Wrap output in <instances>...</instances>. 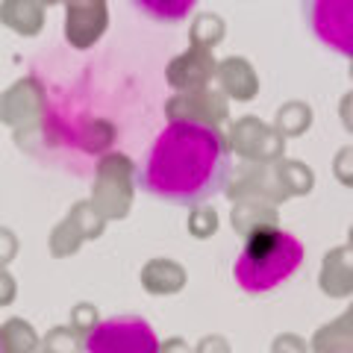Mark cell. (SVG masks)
<instances>
[{"label":"cell","instance_id":"obj_18","mask_svg":"<svg viewBox=\"0 0 353 353\" xmlns=\"http://www.w3.org/2000/svg\"><path fill=\"white\" fill-rule=\"evenodd\" d=\"M80 347L83 345L77 341V336L65 327H57L48 339H44V353H80Z\"/></svg>","mask_w":353,"mask_h":353},{"label":"cell","instance_id":"obj_26","mask_svg":"<svg viewBox=\"0 0 353 353\" xmlns=\"http://www.w3.org/2000/svg\"><path fill=\"white\" fill-rule=\"evenodd\" d=\"M341 324H345V327L350 330V333H353V306H347V309H345V315H341Z\"/></svg>","mask_w":353,"mask_h":353},{"label":"cell","instance_id":"obj_21","mask_svg":"<svg viewBox=\"0 0 353 353\" xmlns=\"http://www.w3.org/2000/svg\"><path fill=\"white\" fill-rule=\"evenodd\" d=\"M74 327L83 330V333L88 336L97 327V309H92V306H77L74 309Z\"/></svg>","mask_w":353,"mask_h":353},{"label":"cell","instance_id":"obj_15","mask_svg":"<svg viewBox=\"0 0 353 353\" xmlns=\"http://www.w3.org/2000/svg\"><path fill=\"white\" fill-rule=\"evenodd\" d=\"M312 124V109L306 103H285L277 112V132L280 136H301Z\"/></svg>","mask_w":353,"mask_h":353},{"label":"cell","instance_id":"obj_5","mask_svg":"<svg viewBox=\"0 0 353 353\" xmlns=\"http://www.w3.org/2000/svg\"><path fill=\"white\" fill-rule=\"evenodd\" d=\"M233 145L248 159L274 162L283 153V136L274 132L271 127H265L256 118H241L233 127Z\"/></svg>","mask_w":353,"mask_h":353},{"label":"cell","instance_id":"obj_19","mask_svg":"<svg viewBox=\"0 0 353 353\" xmlns=\"http://www.w3.org/2000/svg\"><path fill=\"white\" fill-rule=\"evenodd\" d=\"M215 227H218V215H215V209H209V206H197L194 212H192L189 230H192V233H194L197 239L212 236V233H215Z\"/></svg>","mask_w":353,"mask_h":353},{"label":"cell","instance_id":"obj_27","mask_svg":"<svg viewBox=\"0 0 353 353\" xmlns=\"http://www.w3.org/2000/svg\"><path fill=\"white\" fill-rule=\"evenodd\" d=\"M347 239H350V248H353V227H350V233H347Z\"/></svg>","mask_w":353,"mask_h":353},{"label":"cell","instance_id":"obj_12","mask_svg":"<svg viewBox=\"0 0 353 353\" xmlns=\"http://www.w3.org/2000/svg\"><path fill=\"white\" fill-rule=\"evenodd\" d=\"M274 224H277V212L259 201H241L233 209V227L239 233H245V239L259 233V230H271Z\"/></svg>","mask_w":353,"mask_h":353},{"label":"cell","instance_id":"obj_23","mask_svg":"<svg viewBox=\"0 0 353 353\" xmlns=\"http://www.w3.org/2000/svg\"><path fill=\"white\" fill-rule=\"evenodd\" d=\"M197 353H230V347L221 336H206L201 345H197Z\"/></svg>","mask_w":353,"mask_h":353},{"label":"cell","instance_id":"obj_14","mask_svg":"<svg viewBox=\"0 0 353 353\" xmlns=\"http://www.w3.org/2000/svg\"><path fill=\"white\" fill-rule=\"evenodd\" d=\"M274 174H277L285 197H289V194H306L309 189H312V183H315L312 171H309L303 162H280Z\"/></svg>","mask_w":353,"mask_h":353},{"label":"cell","instance_id":"obj_16","mask_svg":"<svg viewBox=\"0 0 353 353\" xmlns=\"http://www.w3.org/2000/svg\"><path fill=\"white\" fill-rule=\"evenodd\" d=\"M0 347H3V353H32L36 350V333L24 321H12L3 330Z\"/></svg>","mask_w":353,"mask_h":353},{"label":"cell","instance_id":"obj_13","mask_svg":"<svg viewBox=\"0 0 353 353\" xmlns=\"http://www.w3.org/2000/svg\"><path fill=\"white\" fill-rule=\"evenodd\" d=\"M312 350L315 353H350L353 350V333L339 318V321L318 330L315 339H312Z\"/></svg>","mask_w":353,"mask_h":353},{"label":"cell","instance_id":"obj_17","mask_svg":"<svg viewBox=\"0 0 353 353\" xmlns=\"http://www.w3.org/2000/svg\"><path fill=\"white\" fill-rule=\"evenodd\" d=\"M192 36H194V48H212V44L221 41V36H224V24H221V18L215 15H201L194 21V30H192Z\"/></svg>","mask_w":353,"mask_h":353},{"label":"cell","instance_id":"obj_11","mask_svg":"<svg viewBox=\"0 0 353 353\" xmlns=\"http://www.w3.org/2000/svg\"><path fill=\"white\" fill-rule=\"evenodd\" d=\"M141 283H145V289L150 294H174L183 289L185 274L180 265L171 259H153L145 265V271H141Z\"/></svg>","mask_w":353,"mask_h":353},{"label":"cell","instance_id":"obj_22","mask_svg":"<svg viewBox=\"0 0 353 353\" xmlns=\"http://www.w3.org/2000/svg\"><path fill=\"white\" fill-rule=\"evenodd\" d=\"M274 353H306V341L297 336H280L274 341Z\"/></svg>","mask_w":353,"mask_h":353},{"label":"cell","instance_id":"obj_1","mask_svg":"<svg viewBox=\"0 0 353 353\" xmlns=\"http://www.w3.org/2000/svg\"><path fill=\"white\" fill-rule=\"evenodd\" d=\"M227 174L230 145L215 127L171 121L150 145L136 183L159 201L197 206L224 189Z\"/></svg>","mask_w":353,"mask_h":353},{"label":"cell","instance_id":"obj_3","mask_svg":"<svg viewBox=\"0 0 353 353\" xmlns=\"http://www.w3.org/2000/svg\"><path fill=\"white\" fill-rule=\"evenodd\" d=\"M85 353H159V339L141 318H109L83 339Z\"/></svg>","mask_w":353,"mask_h":353},{"label":"cell","instance_id":"obj_2","mask_svg":"<svg viewBox=\"0 0 353 353\" xmlns=\"http://www.w3.org/2000/svg\"><path fill=\"white\" fill-rule=\"evenodd\" d=\"M303 256L306 250L301 239H294L292 233H283L277 227L259 230L248 239L241 256L236 259V283L248 294H265L294 277V271L303 265Z\"/></svg>","mask_w":353,"mask_h":353},{"label":"cell","instance_id":"obj_29","mask_svg":"<svg viewBox=\"0 0 353 353\" xmlns=\"http://www.w3.org/2000/svg\"><path fill=\"white\" fill-rule=\"evenodd\" d=\"M0 353H3V347H0Z\"/></svg>","mask_w":353,"mask_h":353},{"label":"cell","instance_id":"obj_4","mask_svg":"<svg viewBox=\"0 0 353 353\" xmlns=\"http://www.w3.org/2000/svg\"><path fill=\"white\" fill-rule=\"evenodd\" d=\"M315 36L327 48L353 59V0H321L309 6Z\"/></svg>","mask_w":353,"mask_h":353},{"label":"cell","instance_id":"obj_9","mask_svg":"<svg viewBox=\"0 0 353 353\" xmlns=\"http://www.w3.org/2000/svg\"><path fill=\"white\" fill-rule=\"evenodd\" d=\"M321 289L330 297H347L353 292V248H336L324 256L321 265Z\"/></svg>","mask_w":353,"mask_h":353},{"label":"cell","instance_id":"obj_24","mask_svg":"<svg viewBox=\"0 0 353 353\" xmlns=\"http://www.w3.org/2000/svg\"><path fill=\"white\" fill-rule=\"evenodd\" d=\"M339 115H341V124L347 127V132H353V92H347L345 97H341Z\"/></svg>","mask_w":353,"mask_h":353},{"label":"cell","instance_id":"obj_28","mask_svg":"<svg viewBox=\"0 0 353 353\" xmlns=\"http://www.w3.org/2000/svg\"><path fill=\"white\" fill-rule=\"evenodd\" d=\"M350 77H353V62H350Z\"/></svg>","mask_w":353,"mask_h":353},{"label":"cell","instance_id":"obj_30","mask_svg":"<svg viewBox=\"0 0 353 353\" xmlns=\"http://www.w3.org/2000/svg\"><path fill=\"white\" fill-rule=\"evenodd\" d=\"M350 353H353V350H350Z\"/></svg>","mask_w":353,"mask_h":353},{"label":"cell","instance_id":"obj_25","mask_svg":"<svg viewBox=\"0 0 353 353\" xmlns=\"http://www.w3.org/2000/svg\"><path fill=\"white\" fill-rule=\"evenodd\" d=\"M159 353H192V350L183 339H171V341H165V347H159Z\"/></svg>","mask_w":353,"mask_h":353},{"label":"cell","instance_id":"obj_20","mask_svg":"<svg viewBox=\"0 0 353 353\" xmlns=\"http://www.w3.org/2000/svg\"><path fill=\"white\" fill-rule=\"evenodd\" d=\"M333 174L341 185H350L353 189V148H341L333 159Z\"/></svg>","mask_w":353,"mask_h":353},{"label":"cell","instance_id":"obj_7","mask_svg":"<svg viewBox=\"0 0 353 353\" xmlns=\"http://www.w3.org/2000/svg\"><path fill=\"white\" fill-rule=\"evenodd\" d=\"M215 59L209 50L201 48H192L189 53L176 57L168 68V83L174 88H189V92H203V85L212 80L215 74Z\"/></svg>","mask_w":353,"mask_h":353},{"label":"cell","instance_id":"obj_10","mask_svg":"<svg viewBox=\"0 0 353 353\" xmlns=\"http://www.w3.org/2000/svg\"><path fill=\"white\" fill-rule=\"evenodd\" d=\"M218 80H221V85H224V92L239 97V101H250V97L256 94V88H259L253 68L239 57L218 65Z\"/></svg>","mask_w":353,"mask_h":353},{"label":"cell","instance_id":"obj_8","mask_svg":"<svg viewBox=\"0 0 353 353\" xmlns=\"http://www.w3.org/2000/svg\"><path fill=\"white\" fill-rule=\"evenodd\" d=\"M106 30V6L103 3H71L68 6V21H65V32L68 41L77 48H88L101 39Z\"/></svg>","mask_w":353,"mask_h":353},{"label":"cell","instance_id":"obj_6","mask_svg":"<svg viewBox=\"0 0 353 353\" xmlns=\"http://www.w3.org/2000/svg\"><path fill=\"white\" fill-rule=\"evenodd\" d=\"M168 115L171 121H192V124L215 127L218 121H224L227 103L224 97L212 92H189L183 97H174L168 103Z\"/></svg>","mask_w":353,"mask_h":353}]
</instances>
